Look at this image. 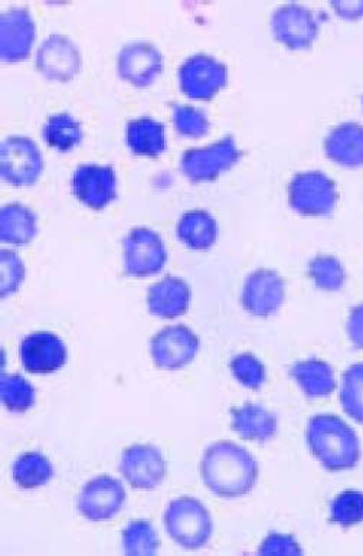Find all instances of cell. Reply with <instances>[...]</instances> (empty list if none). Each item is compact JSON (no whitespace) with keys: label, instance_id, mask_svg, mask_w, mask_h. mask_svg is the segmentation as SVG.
Segmentation results:
<instances>
[{"label":"cell","instance_id":"f546056e","mask_svg":"<svg viewBox=\"0 0 363 556\" xmlns=\"http://www.w3.org/2000/svg\"><path fill=\"white\" fill-rule=\"evenodd\" d=\"M339 400L343 412L363 426V362L345 370Z\"/></svg>","mask_w":363,"mask_h":556},{"label":"cell","instance_id":"836d02e7","mask_svg":"<svg viewBox=\"0 0 363 556\" xmlns=\"http://www.w3.org/2000/svg\"><path fill=\"white\" fill-rule=\"evenodd\" d=\"M233 377L241 383L242 387L251 391H259L264 386L265 378H267V370L263 362L252 353H241L234 357L229 364Z\"/></svg>","mask_w":363,"mask_h":556},{"label":"cell","instance_id":"8992f818","mask_svg":"<svg viewBox=\"0 0 363 556\" xmlns=\"http://www.w3.org/2000/svg\"><path fill=\"white\" fill-rule=\"evenodd\" d=\"M43 154L26 136H11L0 144V175L15 188L34 187L43 174Z\"/></svg>","mask_w":363,"mask_h":556},{"label":"cell","instance_id":"d4e9b609","mask_svg":"<svg viewBox=\"0 0 363 556\" xmlns=\"http://www.w3.org/2000/svg\"><path fill=\"white\" fill-rule=\"evenodd\" d=\"M126 143L137 156L159 157L166 150L165 126L152 117L135 118L127 123Z\"/></svg>","mask_w":363,"mask_h":556},{"label":"cell","instance_id":"44dd1931","mask_svg":"<svg viewBox=\"0 0 363 556\" xmlns=\"http://www.w3.org/2000/svg\"><path fill=\"white\" fill-rule=\"evenodd\" d=\"M231 428L242 440L265 444L277 435L278 418L264 405L243 404L231 409Z\"/></svg>","mask_w":363,"mask_h":556},{"label":"cell","instance_id":"ba28073f","mask_svg":"<svg viewBox=\"0 0 363 556\" xmlns=\"http://www.w3.org/2000/svg\"><path fill=\"white\" fill-rule=\"evenodd\" d=\"M274 38L289 50H309L321 34V22L312 9L299 3L278 7L270 20Z\"/></svg>","mask_w":363,"mask_h":556},{"label":"cell","instance_id":"1f68e13d","mask_svg":"<svg viewBox=\"0 0 363 556\" xmlns=\"http://www.w3.org/2000/svg\"><path fill=\"white\" fill-rule=\"evenodd\" d=\"M330 522L340 528H353L363 523V492L347 490L330 503Z\"/></svg>","mask_w":363,"mask_h":556},{"label":"cell","instance_id":"484cf974","mask_svg":"<svg viewBox=\"0 0 363 556\" xmlns=\"http://www.w3.org/2000/svg\"><path fill=\"white\" fill-rule=\"evenodd\" d=\"M42 138L50 148L70 152L83 141L82 123L70 113L52 114L43 123Z\"/></svg>","mask_w":363,"mask_h":556},{"label":"cell","instance_id":"4fadbf2b","mask_svg":"<svg viewBox=\"0 0 363 556\" xmlns=\"http://www.w3.org/2000/svg\"><path fill=\"white\" fill-rule=\"evenodd\" d=\"M163 68L165 56L152 42H128L117 55L118 77L137 88L152 86Z\"/></svg>","mask_w":363,"mask_h":556},{"label":"cell","instance_id":"7c38bea8","mask_svg":"<svg viewBox=\"0 0 363 556\" xmlns=\"http://www.w3.org/2000/svg\"><path fill=\"white\" fill-rule=\"evenodd\" d=\"M286 300V280L277 271L259 268L243 282V311L254 317H270L280 311Z\"/></svg>","mask_w":363,"mask_h":556},{"label":"cell","instance_id":"4dcf8cb0","mask_svg":"<svg viewBox=\"0 0 363 556\" xmlns=\"http://www.w3.org/2000/svg\"><path fill=\"white\" fill-rule=\"evenodd\" d=\"M124 553L127 555H154L159 551V536L148 520H133L122 533Z\"/></svg>","mask_w":363,"mask_h":556},{"label":"cell","instance_id":"d6986e66","mask_svg":"<svg viewBox=\"0 0 363 556\" xmlns=\"http://www.w3.org/2000/svg\"><path fill=\"white\" fill-rule=\"evenodd\" d=\"M327 159L336 165L356 169L363 166V125L356 122L340 123L331 127L323 140Z\"/></svg>","mask_w":363,"mask_h":556},{"label":"cell","instance_id":"d590c367","mask_svg":"<svg viewBox=\"0 0 363 556\" xmlns=\"http://www.w3.org/2000/svg\"><path fill=\"white\" fill-rule=\"evenodd\" d=\"M260 555H303L299 542L285 533L272 532L263 541L259 549Z\"/></svg>","mask_w":363,"mask_h":556},{"label":"cell","instance_id":"277c9868","mask_svg":"<svg viewBox=\"0 0 363 556\" xmlns=\"http://www.w3.org/2000/svg\"><path fill=\"white\" fill-rule=\"evenodd\" d=\"M290 208L309 218H323L334 214L339 202L338 185L322 170H303L291 178Z\"/></svg>","mask_w":363,"mask_h":556},{"label":"cell","instance_id":"5b68a950","mask_svg":"<svg viewBox=\"0 0 363 556\" xmlns=\"http://www.w3.org/2000/svg\"><path fill=\"white\" fill-rule=\"evenodd\" d=\"M242 150L234 136L205 146L185 150L180 170L193 184L214 182L224 172L231 170L241 161Z\"/></svg>","mask_w":363,"mask_h":556},{"label":"cell","instance_id":"83f0119b","mask_svg":"<svg viewBox=\"0 0 363 556\" xmlns=\"http://www.w3.org/2000/svg\"><path fill=\"white\" fill-rule=\"evenodd\" d=\"M308 275L313 285L323 291H340L348 280L343 263L331 254H318L310 260Z\"/></svg>","mask_w":363,"mask_h":556},{"label":"cell","instance_id":"74e56055","mask_svg":"<svg viewBox=\"0 0 363 556\" xmlns=\"http://www.w3.org/2000/svg\"><path fill=\"white\" fill-rule=\"evenodd\" d=\"M331 9L336 15L343 17L347 21H358L363 17V0L356 2H349V0H334L330 3Z\"/></svg>","mask_w":363,"mask_h":556},{"label":"cell","instance_id":"8fae6325","mask_svg":"<svg viewBox=\"0 0 363 556\" xmlns=\"http://www.w3.org/2000/svg\"><path fill=\"white\" fill-rule=\"evenodd\" d=\"M35 67L51 81L68 83L83 68L82 51L66 35H50L37 50Z\"/></svg>","mask_w":363,"mask_h":556},{"label":"cell","instance_id":"e0dca14e","mask_svg":"<svg viewBox=\"0 0 363 556\" xmlns=\"http://www.w3.org/2000/svg\"><path fill=\"white\" fill-rule=\"evenodd\" d=\"M118 469L133 489L153 490L165 480L166 462L153 445L136 444L124 450Z\"/></svg>","mask_w":363,"mask_h":556},{"label":"cell","instance_id":"e575fe53","mask_svg":"<svg viewBox=\"0 0 363 556\" xmlns=\"http://www.w3.org/2000/svg\"><path fill=\"white\" fill-rule=\"evenodd\" d=\"M26 268L24 262L15 251H0V294L2 299L9 298L20 290L25 281Z\"/></svg>","mask_w":363,"mask_h":556},{"label":"cell","instance_id":"ffe728a7","mask_svg":"<svg viewBox=\"0 0 363 556\" xmlns=\"http://www.w3.org/2000/svg\"><path fill=\"white\" fill-rule=\"evenodd\" d=\"M190 298L192 294L188 282L179 277L167 276L150 286L146 302L153 316L175 319L189 311Z\"/></svg>","mask_w":363,"mask_h":556},{"label":"cell","instance_id":"603a6c76","mask_svg":"<svg viewBox=\"0 0 363 556\" xmlns=\"http://www.w3.org/2000/svg\"><path fill=\"white\" fill-rule=\"evenodd\" d=\"M38 233V215L29 206L7 204L0 210V240L13 247L29 245Z\"/></svg>","mask_w":363,"mask_h":556},{"label":"cell","instance_id":"2e32d148","mask_svg":"<svg viewBox=\"0 0 363 556\" xmlns=\"http://www.w3.org/2000/svg\"><path fill=\"white\" fill-rule=\"evenodd\" d=\"M126 503V490L117 479L99 476L90 480L79 493V514L91 522L113 519Z\"/></svg>","mask_w":363,"mask_h":556},{"label":"cell","instance_id":"ac0fdd59","mask_svg":"<svg viewBox=\"0 0 363 556\" xmlns=\"http://www.w3.org/2000/svg\"><path fill=\"white\" fill-rule=\"evenodd\" d=\"M20 355L26 372L47 375L57 372L65 365L68 352L57 334L38 332L24 338Z\"/></svg>","mask_w":363,"mask_h":556},{"label":"cell","instance_id":"f35d334b","mask_svg":"<svg viewBox=\"0 0 363 556\" xmlns=\"http://www.w3.org/2000/svg\"><path fill=\"white\" fill-rule=\"evenodd\" d=\"M362 109H363V99H362Z\"/></svg>","mask_w":363,"mask_h":556},{"label":"cell","instance_id":"f1b7e54d","mask_svg":"<svg viewBox=\"0 0 363 556\" xmlns=\"http://www.w3.org/2000/svg\"><path fill=\"white\" fill-rule=\"evenodd\" d=\"M0 399L9 412L24 414L34 407L37 391L21 375L3 374L0 378Z\"/></svg>","mask_w":363,"mask_h":556},{"label":"cell","instance_id":"4316f807","mask_svg":"<svg viewBox=\"0 0 363 556\" xmlns=\"http://www.w3.org/2000/svg\"><path fill=\"white\" fill-rule=\"evenodd\" d=\"M54 476V467L41 453L22 454L12 467V478L21 489L33 490L46 486Z\"/></svg>","mask_w":363,"mask_h":556},{"label":"cell","instance_id":"7a4b0ae2","mask_svg":"<svg viewBox=\"0 0 363 556\" xmlns=\"http://www.w3.org/2000/svg\"><path fill=\"white\" fill-rule=\"evenodd\" d=\"M305 440L314 458L330 473L352 470L360 465V437L335 414H317L310 418Z\"/></svg>","mask_w":363,"mask_h":556},{"label":"cell","instance_id":"9c48e42d","mask_svg":"<svg viewBox=\"0 0 363 556\" xmlns=\"http://www.w3.org/2000/svg\"><path fill=\"white\" fill-rule=\"evenodd\" d=\"M179 87L189 99L210 101L228 84V67L215 56L195 54L178 70Z\"/></svg>","mask_w":363,"mask_h":556},{"label":"cell","instance_id":"3957f363","mask_svg":"<svg viewBox=\"0 0 363 556\" xmlns=\"http://www.w3.org/2000/svg\"><path fill=\"white\" fill-rule=\"evenodd\" d=\"M163 523L175 544L189 551L203 548L214 532L210 510L189 496L175 498L167 505Z\"/></svg>","mask_w":363,"mask_h":556},{"label":"cell","instance_id":"5bb4252c","mask_svg":"<svg viewBox=\"0 0 363 556\" xmlns=\"http://www.w3.org/2000/svg\"><path fill=\"white\" fill-rule=\"evenodd\" d=\"M37 39V24L28 8H11L0 15V59L21 63L28 59Z\"/></svg>","mask_w":363,"mask_h":556},{"label":"cell","instance_id":"52a82bcc","mask_svg":"<svg viewBox=\"0 0 363 556\" xmlns=\"http://www.w3.org/2000/svg\"><path fill=\"white\" fill-rule=\"evenodd\" d=\"M124 270L130 277L143 278L158 275L165 267V242L153 229H130L123 240Z\"/></svg>","mask_w":363,"mask_h":556},{"label":"cell","instance_id":"30bf717a","mask_svg":"<svg viewBox=\"0 0 363 556\" xmlns=\"http://www.w3.org/2000/svg\"><path fill=\"white\" fill-rule=\"evenodd\" d=\"M71 189L83 205L103 211L117 198V174L112 165L82 163L75 167Z\"/></svg>","mask_w":363,"mask_h":556},{"label":"cell","instance_id":"6da1fadb","mask_svg":"<svg viewBox=\"0 0 363 556\" xmlns=\"http://www.w3.org/2000/svg\"><path fill=\"white\" fill-rule=\"evenodd\" d=\"M259 463L240 445L218 441L203 453L201 478L211 493L221 498L246 496L259 480Z\"/></svg>","mask_w":363,"mask_h":556},{"label":"cell","instance_id":"7402d4cb","mask_svg":"<svg viewBox=\"0 0 363 556\" xmlns=\"http://www.w3.org/2000/svg\"><path fill=\"white\" fill-rule=\"evenodd\" d=\"M218 223L205 210H190L185 212L176 225V236L186 249L193 251H208L218 240Z\"/></svg>","mask_w":363,"mask_h":556},{"label":"cell","instance_id":"cb8c5ba5","mask_svg":"<svg viewBox=\"0 0 363 556\" xmlns=\"http://www.w3.org/2000/svg\"><path fill=\"white\" fill-rule=\"evenodd\" d=\"M290 377L298 382L300 390L309 399H325L334 394L336 382L335 370L321 359L300 361L290 368Z\"/></svg>","mask_w":363,"mask_h":556},{"label":"cell","instance_id":"9a60e30c","mask_svg":"<svg viewBox=\"0 0 363 556\" xmlns=\"http://www.w3.org/2000/svg\"><path fill=\"white\" fill-rule=\"evenodd\" d=\"M199 351V338L188 326H170L150 341L153 364L165 370L185 368Z\"/></svg>","mask_w":363,"mask_h":556},{"label":"cell","instance_id":"d6a6232c","mask_svg":"<svg viewBox=\"0 0 363 556\" xmlns=\"http://www.w3.org/2000/svg\"><path fill=\"white\" fill-rule=\"evenodd\" d=\"M171 109L176 134L185 138H203L210 134V118L201 109L188 104H172Z\"/></svg>","mask_w":363,"mask_h":556},{"label":"cell","instance_id":"8d00e7d4","mask_svg":"<svg viewBox=\"0 0 363 556\" xmlns=\"http://www.w3.org/2000/svg\"><path fill=\"white\" fill-rule=\"evenodd\" d=\"M347 330L352 345L363 351V303L358 304L349 313Z\"/></svg>","mask_w":363,"mask_h":556}]
</instances>
